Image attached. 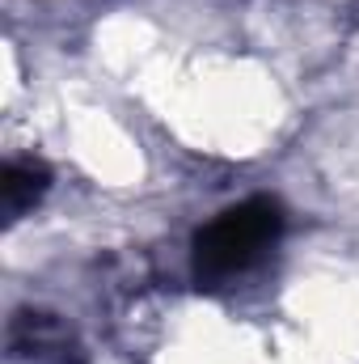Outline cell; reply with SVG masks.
<instances>
[{
    "label": "cell",
    "mask_w": 359,
    "mask_h": 364,
    "mask_svg": "<svg viewBox=\"0 0 359 364\" xmlns=\"http://www.w3.org/2000/svg\"><path fill=\"white\" fill-rule=\"evenodd\" d=\"M9 352L26 364H81L72 326L51 309H17L9 322Z\"/></svg>",
    "instance_id": "2"
},
{
    "label": "cell",
    "mask_w": 359,
    "mask_h": 364,
    "mask_svg": "<svg viewBox=\"0 0 359 364\" xmlns=\"http://www.w3.org/2000/svg\"><path fill=\"white\" fill-rule=\"evenodd\" d=\"M283 233V208L279 199H245L228 212H220L207 229L194 237V275L199 279H228L250 272Z\"/></svg>",
    "instance_id": "1"
},
{
    "label": "cell",
    "mask_w": 359,
    "mask_h": 364,
    "mask_svg": "<svg viewBox=\"0 0 359 364\" xmlns=\"http://www.w3.org/2000/svg\"><path fill=\"white\" fill-rule=\"evenodd\" d=\"M47 186H51L47 166H38V161H9L4 174H0V199H4V212H9V216L30 212V208L47 195Z\"/></svg>",
    "instance_id": "3"
}]
</instances>
